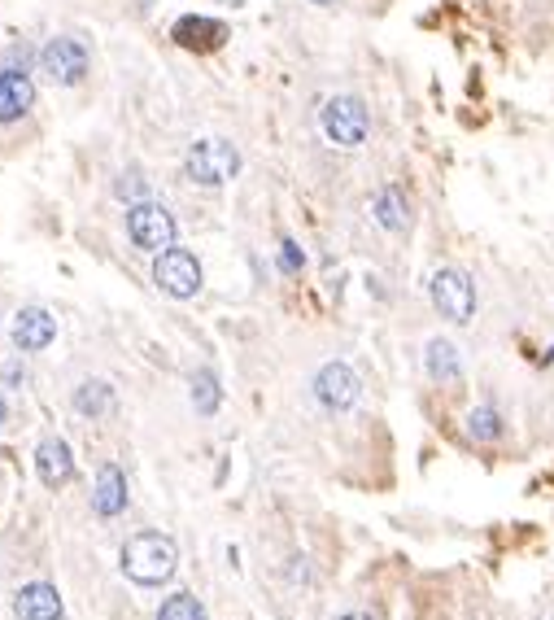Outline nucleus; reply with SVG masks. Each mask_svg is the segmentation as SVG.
<instances>
[{"instance_id":"obj_10","label":"nucleus","mask_w":554,"mask_h":620,"mask_svg":"<svg viewBox=\"0 0 554 620\" xmlns=\"http://www.w3.org/2000/svg\"><path fill=\"white\" fill-rule=\"evenodd\" d=\"M14 612H18V620H62L66 607H62L57 586H48V581H27V586L14 594Z\"/></svg>"},{"instance_id":"obj_7","label":"nucleus","mask_w":554,"mask_h":620,"mask_svg":"<svg viewBox=\"0 0 554 620\" xmlns=\"http://www.w3.org/2000/svg\"><path fill=\"white\" fill-rule=\"evenodd\" d=\"M153 280L162 284V293L188 302V297L201 293V262H197V254L171 245V249H162L158 254V262H153Z\"/></svg>"},{"instance_id":"obj_9","label":"nucleus","mask_w":554,"mask_h":620,"mask_svg":"<svg viewBox=\"0 0 554 620\" xmlns=\"http://www.w3.org/2000/svg\"><path fill=\"white\" fill-rule=\"evenodd\" d=\"M9 337H14V345L22 354H40L57 337V319L48 315L44 306H22L14 315V324H9Z\"/></svg>"},{"instance_id":"obj_2","label":"nucleus","mask_w":554,"mask_h":620,"mask_svg":"<svg viewBox=\"0 0 554 620\" xmlns=\"http://www.w3.org/2000/svg\"><path fill=\"white\" fill-rule=\"evenodd\" d=\"M240 171V153L227 140H192L184 153V175L201 188H223L227 180H236Z\"/></svg>"},{"instance_id":"obj_13","label":"nucleus","mask_w":554,"mask_h":620,"mask_svg":"<svg viewBox=\"0 0 554 620\" xmlns=\"http://www.w3.org/2000/svg\"><path fill=\"white\" fill-rule=\"evenodd\" d=\"M35 101V83L27 70H0V123H14L31 110Z\"/></svg>"},{"instance_id":"obj_21","label":"nucleus","mask_w":554,"mask_h":620,"mask_svg":"<svg viewBox=\"0 0 554 620\" xmlns=\"http://www.w3.org/2000/svg\"><path fill=\"white\" fill-rule=\"evenodd\" d=\"M306 267V254L297 249V241H284L280 245V271H288V276H297V271Z\"/></svg>"},{"instance_id":"obj_25","label":"nucleus","mask_w":554,"mask_h":620,"mask_svg":"<svg viewBox=\"0 0 554 620\" xmlns=\"http://www.w3.org/2000/svg\"><path fill=\"white\" fill-rule=\"evenodd\" d=\"M315 5H336V0H315Z\"/></svg>"},{"instance_id":"obj_24","label":"nucleus","mask_w":554,"mask_h":620,"mask_svg":"<svg viewBox=\"0 0 554 620\" xmlns=\"http://www.w3.org/2000/svg\"><path fill=\"white\" fill-rule=\"evenodd\" d=\"M0 424H5V398H0Z\"/></svg>"},{"instance_id":"obj_15","label":"nucleus","mask_w":554,"mask_h":620,"mask_svg":"<svg viewBox=\"0 0 554 620\" xmlns=\"http://www.w3.org/2000/svg\"><path fill=\"white\" fill-rule=\"evenodd\" d=\"M424 363H428V376L437 380V385H459V376H463V363H459V350H454L450 341L432 337V341H428V354H424Z\"/></svg>"},{"instance_id":"obj_20","label":"nucleus","mask_w":554,"mask_h":620,"mask_svg":"<svg viewBox=\"0 0 554 620\" xmlns=\"http://www.w3.org/2000/svg\"><path fill=\"white\" fill-rule=\"evenodd\" d=\"M192 402H197L201 415L219 411V380H214V372H197V376H192Z\"/></svg>"},{"instance_id":"obj_6","label":"nucleus","mask_w":554,"mask_h":620,"mask_svg":"<svg viewBox=\"0 0 554 620\" xmlns=\"http://www.w3.org/2000/svg\"><path fill=\"white\" fill-rule=\"evenodd\" d=\"M88 49H83L79 40H70V35H57V40H48L40 49V70L53 83H62V88H79L83 79H88Z\"/></svg>"},{"instance_id":"obj_1","label":"nucleus","mask_w":554,"mask_h":620,"mask_svg":"<svg viewBox=\"0 0 554 620\" xmlns=\"http://www.w3.org/2000/svg\"><path fill=\"white\" fill-rule=\"evenodd\" d=\"M179 568V546L166 533H136L123 546V572L136 586H162Z\"/></svg>"},{"instance_id":"obj_18","label":"nucleus","mask_w":554,"mask_h":620,"mask_svg":"<svg viewBox=\"0 0 554 620\" xmlns=\"http://www.w3.org/2000/svg\"><path fill=\"white\" fill-rule=\"evenodd\" d=\"M467 433H472L476 441H498L502 437V415L493 407H476L472 415H467Z\"/></svg>"},{"instance_id":"obj_23","label":"nucleus","mask_w":554,"mask_h":620,"mask_svg":"<svg viewBox=\"0 0 554 620\" xmlns=\"http://www.w3.org/2000/svg\"><path fill=\"white\" fill-rule=\"evenodd\" d=\"M336 620H371L367 612H345V616H336Z\"/></svg>"},{"instance_id":"obj_22","label":"nucleus","mask_w":554,"mask_h":620,"mask_svg":"<svg viewBox=\"0 0 554 620\" xmlns=\"http://www.w3.org/2000/svg\"><path fill=\"white\" fill-rule=\"evenodd\" d=\"M118 197H136V201H149V197H144V180H140L136 171H131V175H123V184H118Z\"/></svg>"},{"instance_id":"obj_17","label":"nucleus","mask_w":554,"mask_h":620,"mask_svg":"<svg viewBox=\"0 0 554 620\" xmlns=\"http://www.w3.org/2000/svg\"><path fill=\"white\" fill-rule=\"evenodd\" d=\"M75 411L88 415V420H101V415L114 411V389L105 380H83L75 389Z\"/></svg>"},{"instance_id":"obj_5","label":"nucleus","mask_w":554,"mask_h":620,"mask_svg":"<svg viewBox=\"0 0 554 620\" xmlns=\"http://www.w3.org/2000/svg\"><path fill=\"white\" fill-rule=\"evenodd\" d=\"M428 293H432V306H437L450 324H467V319L476 315V284L467 280V271H459V267H441L437 276H432Z\"/></svg>"},{"instance_id":"obj_14","label":"nucleus","mask_w":554,"mask_h":620,"mask_svg":"<svg viewBox=\"0 0 554 620\" xmlns=\"http://www.w3.org/2000/svg\"><path fill=\"white\" fill-rule=\"evenodd\" d=\"M175 40L184 44V49H219V44L227 40V27L223 22H214V18H197V14H188V18H179L175 22Z\"/></svg>"},{"instance_id":"obj_4","label":"nucleus","mask_w":554,"mask_h":620,"mask_svg":"<svg viewBox=\"0 0 554 620\" xmlns=\"http://www.w3.org/2000/svg\"><path fill=\"white\" fill-rule=\"evenodd\" d=\"M323 136L332 140L336 149H358L371 131V118H367V105L358 97H328L323 101Z\"/></svg>"},{"instance_id":"obj_11","label":"nucleus","mask_w":554,"mask_h":620,"mask_svg":"<svg viewBox=\"0 0 554 620\" xmlns=\"http://www.w3.org/2000/svg\"><path fill=\"white\" fill-rule=\"evenodd\" d=\"M35 472L48 490H62V485L75 476V459H70V446L62 437H44L40 450H35Z\"/></svg>"},{"instance_id":"obj_16","label":"nucleus","mask_w":554,"mask_h":620,"mask_svg":"<svg viewBox=\"0 0 554 620\" xmlns=\"http://www.w3.org/2000/svg\"><path fill=\"white\" fill-rule=\"evenodd\" d=\"M371 210H376V223H380L384 232H406V228H411V206H406L402 188H393V184L380 188L376 206H371Z\"/></svg>"},{"instance_id":"obj_3","label":"nucleus","mask_w":554,"mask_h":620,"mask_svg":"<svg viewBox=\"0 0 554 620\" xmlns=\"http://www.w3.org/2000/svg\"><path fill=\"white\" fill-rule=\"evenodd\" d=\"M127 236L136 241V249L144 254H162V249L175 245V214L158 206V201H131L127 206Z\"/></svg>"},{"instance_id":"obj_12","label":"nucleus","mask_w":554,"mask_h":620,"mask_svg":"<svg viewBox=\"0 0 554 620\" xmlns=\"http://www.w3.org/2000/svg\"><path fill=\"white\" fill-rule=\"evenodd\" d=\"M92 511L105 520L123 516L127 511V476L118 463H105L101 476H96V490H92Z\"/></svg>"},{"instance_id":"obj_19","label":"nucleus","mask_w":554,"mask_h":620,"mask_svg":"<svg viewBox=\"0 0 554 620\" xmlns=\"http://www.w3.org/2000/svg\"><path fill=\"white\" fill-rule=\"evenodd\" d=\"M158 620H206V607L192 599V594H171L158 607Z\"/></svg>"},{"instance_id":"obj_8","label":"nucleus","mask_w":554,"mask_h":620,"mask_svg":"<svg viewBox=\"0 0 554 620\" xmlns=\"http://www.w3.org/2000/svg\"><path fill=\"white\" fill-rule=\"evenodd\" d=\"M358 393H363V385H358V376H354V367H349V363H323L319 367L315 398L328 411H349L358 402Z\"/></svg>"}]
</instances>
